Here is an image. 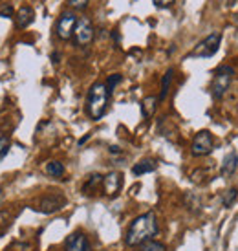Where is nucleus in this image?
I'll use <instances>...</instances> for the list:
<instances>
[{
    "label": "nucleus",
    "mask_w": 238,
    "mask_h": 251,
    "mask_svg": "<svg viewBox=\"0 0 238 251\" xmlns=\"http://www.w3.org/2000/svg\"><path fill=\"white\" fill-rule=\"evenodd\" d=\"M152 2H154V6H158V7H168L174 4V0H152Z\"/></svg>",
    "instance_id": "25"
},
{
    "label": "nucleus",
    "mask_w": 238,
    "mask_h": 251,
    "mask_svg": "<svg viewBox=\"0 0 238 251\" xmlns=\"http://www.w3.org/2000/svg\"><path fill=\"white\" fill-rule=\"evenodd\" d=\"M121 185H123V175L118 171H112L103 176V191L106 196H116L121 191Z\"/></svg>",
    "instance_id": "10"
},
{
    "label": "nucleus",
    "mask_w": 238,
    "mask_h": 251,
    "mask_svg": "<svg viewBox=\"0 0 238 251\" xmlns=\"http://www.w3.org/2000/svg\"><path fill=\"white\" fill-rule=\"evenodd\" d=\"M99 185H103V176L101 175H90L88 178H86V181H84L83 193L86 196L95 195V191L99 189Z\"/></svg>",
    "instance_id": "13"
},
{
    "label": "nucleus",
    "mask_w": 238,
    "mask_h": 251,
    "mask_svg": "<svg viewBox=\"0 0 238 251\" xmlns=\"http://www.w3.org/2000/svg\"><path fill=\"white\" fill-rule=\"evenodd\" d=\"M237 26H238V17H237Z\"/></svg>",
    "instance_id": "29"
},
{
    "label": "nucleus",
    "mask_w": 238,
    "mask_h": 251,
    "mask_svg": "<svg viewBox=\"0 0 238 251\" xmlns=\"http://www.w3.org/2000/svg\"><path fill=\"white\" fill-rule=\"evenodd\" d=\"M64 205H66V196L63 193H48L37 200L33 209L42 213V215H51V213L61 211Z\"/></svg>",
    "instance_id": "4"
},
{
    "label": "nucleus",
    "mask_w": 238,
    "mask_h": 251,
    "mask_svg": "<svg viewBox=\"0 0 238 251\" xmlns=\"http://www.w3.org/2000/svg\"><path fill=\"white\" fill-rule=\"evenodd\" d=\"M7 152H9V138L0 132V160H4Z\"/></svg>",
    "instance_id": "21"
},
{
    "label": "nucleus",
    "mask_w": 238,
    "mask_h": 251,
    "mask_svg": "<svg viewBox=\"0 0 238 251\" xmlns=\"http://www.w3.org/2000/svg\"><path fill=\"white\" fill-rule=\"evenodd\" d=\"M121 79H123V77L119 75V74H114V75L108 77V81H106V88H108V92H112L114 88H116V84L121 83Z\"/></svg>",
    "instance_id": "23"
},
{
    "label": "nucleus",
    "mask_w": 238,
    "mask_h": 251,
    "mask_svg": "<svg viewBox=\"0 0 238 251\" xmlns=\"http://www.w3.org/2000/svg\"><path fill=\"white\" fill-rule=\"evenodd\" d=\"M238 167V154L235 151L225 156L224 163H222V169H220V175L224 176V178H229V176L235 175V171Z\"/></svg>",
    "instance_id": "12"
},
{
    "label": "nucleus",
    "mask_w": 238,
    "mask_h": 251,
    "mask_svg": "<svg viewBox=\"0 0 238 251\" xmlns=\"http://www.w3.org/2000/svg\"><path fill=\"white\" fill-rule=\"evenodd\" d=\"M94 24L88 17H79L77 24H75V31H73V41H75V46H81V48H86L92 41H94Z\"/></svg>",
    "instance_id": "6"
},
{
    "label": "nucleus",
    "mask_w": 238,
    "mask_h": 251,
    "mask_svg": "<svg viewBox=\"0 0 238 251\" xmlns=\"http://www.w3.org/2000/svg\"><path fill=\"white\" fill-rule=\"evenodd\" d=\"M108 96L110 92L106 88V84L95 83L88 92V99H86V110L90 114L92 119H101L105 116L106 105H108Z\"/></svg>",
    "instance_id": "2"
},
{
    "label": "nucleus",
    "mask_w": 238,
    "mask_h": 251,
    "mask_svg": "<svg viewBox=\"0 0 238 251\" xmlns=\"http://www.w3.org/2000/svg\"><path fill=\"white\" fill-rule=\"evenodd\" d=\"M237 196H238L237 189H229V191H225L224 198H222V203H224V207H229V205H233V203H235V200H237Z\"/></svg>",
    "instance_id": "20"
},
{
    "label": "nucleus",
    "mask_w": 238,
    "mask_h": 251,
    "mask_svg": "<svg viewBox=\"0 0 238 251\" xmlns=\"http://www.w3.org/2000/svg\"><path fill=\"white\" fill-rule=\"evenodd\" d=\"M11 220H13L11 213H7V211H0V235H2V233L11 226Z\"/></svg>",
    "instance_id": "18"
},
{
    "label": "nucleus",
    "mask_w": 238,
    "mask_h": 251,
    "mask_svg": "<svg viewBox=\"0 0 238 251\" xmlns=\"http://www.w3.org/2000/svg\"><path fill=\"white\" fill-rule=\"evenodd\" d=\"M15 21H17V28H28L31 22L35 21V11H33V7L29 6H22L17 13H15Z\"/></svg>",
    "instance_id": "11"
},
{
    "label": "nucleus",
    "mask_w": 238,
    "mask_h": 251,
    "mask_svg": "<svg viewBox=\"0 0 238 251\" xmlns=\"http://www.w3.org/2000/svg\"><path fill=\"white\" fill-rule=\"evenodd\" d=\"M237 2H238V0H227V6L233 7V6H235V4H237Z\"/></svg>",
    "instance_id": "27"
},
{
    "label": "nucleus",
    "mask_w": 238,
    "mask_h": 251,
    "mask_svg": "<svg viewBox=\"0 0 238 251\" xmlns=\"http://www.w3.org/2000/svg\"><path fill=\"white\" fill-rule=\"evenodd\" d=\"M11 13H13V9L11 7H6V9H2V17H11Z\"/></svg>",
    "instance_id": "26"
},
{
    "label": "nucleus",
    "mask_w": 238,
    "mask_h": 251,
    "mask_svg": "<svg viewBox=\"0 0 238 251\" xmlns=\"http://www.w3.org/2000/svg\"><path fill=\"white\" fill-rule=\"evenodd\" d=\"M88 2H90V0H68V4H70L73 9H84V7L88 6Z\"/></svg>",
    "instance_id": "24"
},
{
    "label": "nucleus",
    "mask_w": 238,
    "mask_h": 251,
    "mask_svg": "<svg viewBox=\"0 0 238 251\" xmlns=\"http://www.w3.org/2000/svg\"><path fill=\"white\" fill-rule=\"evenodd\" d=\"M158 233V220H156V215L152 211H148L145 215H140L138 218H134L130 227L126 231L125 237V244L130 246V248H136V246H143L145 242L152 240Z\"/></svg>",
    "instance_id": "1"
},
{
    "label": "nucleus",
    "mask_w": 238,
    "mask_h": 251,
    "mask_svg": "<svg viewBox=\"0 0 238 251\" xmlns=\"http://www.w3.org/2000/svg\"><path fill=\"white\" fill-rule=\"evenodd\" d=\"M6 251H31V244H28V242H13L11 246H7Z\"/></svg>",
    "instance_id": "22"
},
{
    "label": "nucleus",
    "mask_w": 238,
    "mask_h": 251,
    "mask_svg": "<svg viewBox=\"0 0 238 251\" xmlns=\"http://www.w3.org/2000/svg\"><path fill=\"white\" fill-rule=\"evenodd\" d=\"M233 77H235V68L233 66H220L214 72L213 77V84H211V94L214 99H222L225 96V92L229 90V86L233 83Z\"/></svg>",
    "instance_id": "3"
},
{
    "label": "nucleus",
    "mask_w": 238,
    "mask_h": 251,
    "mask_svg": "<svg viewBox=\"0 0 238 251\" xmlns=\"http://www.w3.org/2000/svg\"><path fill=\"white\" fill-rule=\"evenodd\" d=\"M141 251H167L165 244H161V242H156V240H148L145 244L141 246Z\"/></svg>",
    "instance_id": "19"
},
{
    "label": "nucleus",
    "mask_w": 238,
    "mask_h": 251,
    "mask_svg": "<svg viewBox=\"0 0 238 251\" xmlns=\"http://www.w3.org/2000/svg\"><path fill=\"white\" fill-rule=\"evenodd\" d=\"M0 196H2V187H0Z\"/></svg>",
    "instance_id": "28"
},
{
    "label": "nucleus",
    "mask_w": 238,
    "mask_h": 251,
    "mask_svg": "<svg viewBox=\"0 0 238 251\" xmlns=\"http://www.w3.org/2000/svg\"><path fill=\"white\" fill-rule=\"evenodd\" d=\"M158 101H160V98H154V96H147V98L141 101V112H143L145 118H152L154 116Z\"/></svg>",
    "instance_id": "14"
},
{
    "label": "nucleus",
    "mask_w": 238,
    "mask_h": 251,
    "mask_svg": "<svg viewBox=\"0 0 238 251\" xmlns=\"http://www.w3.org/2000/svg\"><path fill=\"white\" fill-rule=\"evenodd\" d=\"M75 24H77V17L71 11H64L57 21V37L61 41H70L75 31Z\"/></svg>",
    "instance_id": "8"
},
{
    "label": "nucleus",
    "mask_w": 238,
    "mask_h": 251,
    "mask_svg": "<svg viewBox=\"0 0 238 251\" xmlns=\"http://www.w3.org/2000/svg\"><path fill=\"white\" fill-rule=\"evenodd\" d=\"M64 250L66 251H92V246H90L88 237H86L84 233L75 231V233H71L70 237L66 238Z\"/></svg>",
    "instance_id": "9"
},
{
    "label": "nucleus",
    "mask_w": 238,
    "mask_h": 251,
    "mask_svg": "<svg viewBox=\"0 0 238 251\" xmlns=\"http://www.w3.org/2000/svg\"><path fill=\"white\" fill-rule=\"evenodd\" d=\"M213 149H214V140H213V134L209 130H200L194 136L192 143H190V152H192V156H196V158H202V156L211 154Z\"/></svg>",
    "instance_id": "7"
},
{
    "label": "nucleus",
    "mask_w": 238,
    "mask_h": 251,
    "mask_svg": "<svg viewBox=\"0 0 238 251\" xmlns=\"http://www.w3.org/2000/svg\"><path fill=\"white\" fill-rule=\"evenodd\" d=\"M172 75H174V70L170 68V70H167V74L163 75V79H161V92H160V99H165L168 94V86H170V83H172Z\"/></svg>",
    "instance_id": "17"
},
{
    "label": "nucleus",
    "mask_w": 238,
    "mask_h": 251,
    "mask_svg": "<svg viewBox=\"0 0 238 251\" xmlns=\"http://www.w3.org/2000/svg\"><path fill=\"white\" fill-rule=\"evenodd\" d=\"M220 42H222V33L214 31V33H211V35L205 37L203 41L198 42L196 46H194V50L190 51V55L200 57V59L213 57L218 51V48H220Z\"/></svg>",
    "instance_id": "5"
},
{
    "label": "nucleus",
    "mask_w": 238,
    "mask_h": 251,
    "mask_svg": "<svg viewBox=\"0 0 238 251\" xmlns=\"http://www.w3.org/2000/svg\"><path fill=\"white\" fill-rule=\"evenodd\" d=\"M46 173L53 178H61L64 175V165L61 161H49V163H46Z\"/></svg>",
    "instance_id": "16"
},
{
    "label": "nucleus",
    "mask_w": 238,
    "mask_h": 251,
    "mask_svg": "<svg viewBox=\"0 0 238 251\" xmlns=\"http://www.w3.org/2000/svg\"><path fill=\"white\" fill-rule=\"evenodd\" d=\"M152 171H156V161L152 160H141L140 163H136L132 167V173L136 176L147 175V173H152Z\"/></svg>",
    "instance_id": "15"
}]
</instances>
